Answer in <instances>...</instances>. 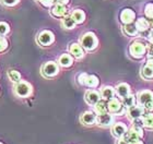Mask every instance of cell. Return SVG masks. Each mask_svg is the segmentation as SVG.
Returning a JSON list of instances; mask_svg holds the SVG:
<instances>
[{
    "label": "cell",
    "instance_id": "obj_26",
    "mask_svg": "<svg viewBox=\"0 0 153 144\" xmlns=\"http://www.w3.org/2000/svg\"><path fill=\"white\" fill-rule=\"evenodd\" d=\"M94 112H95V114H97V115H102V114L108 112V110H107V100L101 99V100L94 106Z\"/></svg>",
    "mask_w": 153,
    "mask_h": 144
},
{
    "label": "cell",
    "instance_id": "obj_35",
    "mask_svg": "<svg viewBox=\"0 0 153 144\" xmlns=\"http://www.w3.org/2000/svg\"><path fill=\"white\" fill-rule=\"evenodd\" d=\"M144 108H146V110H147V112H152V110H153V102L147 104V105L144 106Z\"/></svg>",
    "mask_w": 153,
    "mask_h": 144
},
{
    "label": "cell",
    "instance_id": "obj_25",
    "mask_svg": "<svg viewBox=\"0 0 153 144\" xmlns=\"http://www.w3.org/2000/svg\"><path fill=\"white\" fill-rule=\"evenodd\" d=\"M61 25H62L64 29L72 30L76 26V23L74 22V20L72 19L71 16H66L61 19Z\"/></svg>",
    "mask_w": 153,
    "mask_h": 144
},
{
    "label": "cell",
    "instance_id": "obj_20",
    "mask_svg": "<svg viewBox=\"0 0 153 144\" xmlns=\"http://www.w3.org/2000/svg\"><path fill=\"white\" fill-rule=\"evenodd\" d=\"M99 84L100 80L96 75H94V74H86L83 85H85V86L90 87V89H95V87L99 86Z\"/></svg>",
    "mask_w": 153,
    "mask_h": 144
},
{
    "label": "cell",
    "instance_id": "obj_5",
    "mask_svg": "<svg viewBox=\"0 0 153 144\" xmlns=\"http://www.w3.org/2000/svg\"><path fill=\"white\" fill-rule=\"evenodd\" d=\"M42 73L45 78H54L59 73V66L55 61H48L42 68Z\"/></svg>",
    "mask_w": 153,
    "mask_h": 144
},
{
    "label": "cell",
    "instance_id": "obj_14",
    "mask_svg": "<svg viewBox=\"0 0 153 144\" xmlns=\"http://www.w3.org/2000/svg\"><path fill=\"white\" fill-rule=\"evenodd\" d=\"M69 51H70L71 56L76 59H81V58L84 57V48L81 46V44L72 43L69 46Z\"/></svg>",
    "mask_w": 153,
    "mask_h": 144
},
{
    "label": "cell",
    "instance_id": "obj_39",
    "mask_svg": "<svg viewBox=\"0 0 153 144\" xmlns=\"http://www.w3.org/2000/svg\"><path fill=\"white\" fill-rule=\"evenodd\" d=\"M131 144H143V142L141 141V140H139V141H137V142H134V143H131Z\"/></svg>",
    "mask_w": 153,
    "mask_h": 144
},
{
    "label": "cell",
    "instance_id": "obj_37",
    "mask_svg": "<svg viewBox=\"0 0 153 144\" xmlns=\"http://www.w3.org/2000/svg\"><path fill=\"white\" fill-rule=\"evenodd\" d=\"M148 39H149V42L151 43V44H153V29L152 31H151V33L148 35Z\"/></svg>",
    "mask_w": 153,
    "mask_h": 144
},
{
    "label": "cell",
    "instance_id": "obj_27",
    "mask_svg": "<svg viewBox=\"0 0 153 144\" xmlns=\"http://www.w3.org/2000/svg\"><path fill=\"white\" fill-rule=\"evenodd\" d=\"M121 99H123V100H121V102H123V105L127 109L136 105V97H134V95H132V94H129V95H127L126 97H124V98H121Z\"/></svg>",
    "mask_w": 153,
    "mask_h": 144
},
{
    "label": "cell",
    "instance_id": "obj_24",
    "mask_svg": "<svg viewBox=\"0 0 153 144\" xmlns=\"http://www.w3.org/2000/svg\"><path fill=\"white\" fill-rule=\"evenodd\" d=\"M70 16H72V19L74 20V22H76V24H82V23L85 21V13L81 9L74 10Z\"/></svg>",
    "mask_w": 153,
    "mask_h": 144
},
{
    "label": "cell",
    "instance_id": "obj_18",
    "mask_svg": "<svg viewBox=\"0 0 153 144\" xmlns=\"http://www.w3.org/2000/svg\"><path fill=\"white\" fill-rule=\"evenodd\" d=\"M58 64L64 68H69L74 64V57L70 54H62L58 59Z\"/></svg>",
    "mask_w": 153,
    "mask_h": 144
},
{
    "label": "cell",
    "instance_id": "obj_4",
    "mask_svg": "<svg viewBox=\"0 0 153 144\" xmlns=\"http://www.w3.org/2000/svg\"><path fill=\"white\" fill-rule=\"evenodd\" d=\"M148 52V47L141 42H134L129 47V54L136 59H141Z\"/></svg>",
    "mask_w": 153,
    "mask_h": 144
},
{
    "label": "cell",
    "instance_id": "obj_1",
    "mask_svg": "<svg viewBox=\"0 0 153 144\" xmlns=\"http://www.w3.org/2000/svg\"><path fill=\"white\" fill-rule=\"evenodd\" d=\"M80 44L85 50L92 51L94 50L97 45H99V39L96 37V35L92 32H88L81 37L80 39Z\"/></svg>",
    "mask_w": 153,
    "mask_h": 144
},
{
    "label": "cell",
    "instance_id": "obj_23",
    "mask_svg": "<svg viewBox=\"0 0 153 144\" xmlns=\"http://www.w3.org/2000/svg\"><path fill=\"white\" fill-rule=\"evenodd\" d=\"M141 120H142V127L147 129H153V114L149 112H146L141 117Z\"/></svg>",
    "mask_w": 153,
    "mask_h": 144
},
{
    "label": "cell",
    "instance_id": "obj_13",
    "mask_svg": "<svg viewBox=\"0 0 153 144\" xmlns=\"http://www.w3.org/2000/svg\"><path fill=\"white\" fill-rule=\"evenodd\" d=\"M96 116L94 112H85L81 115L80 121L84 126H93L96 123Z\"/></svg>",
    "mask_w": 153,
    "mask_h": 144
},
{
    "label": "cell",
    "instance_id": "obj_29",
    "mask_svg": "<svg viewBox=\"0 0 153 144\" xmlns=\"http://www.w3.org/2000/svg\"><path fill=\"white\" fill-rule=\"evenodd\" d=\"M144 16L146 19L152 20L153 19V3H147L144 8Z\"/></svg>",
    "mask_w": 153,
    "mask_h": 144
},
{
    "label": "cell",
    "instance_id": "obj_21",
    "mask_svg": "<svg viewBox=\"0 0 153 144\" xmlns=\"http://www.w3.org/2000/svg\"><path fill=\"white\" fill-rule=\"evenodd\" d=\"M123 32H124L125 35L130 36V37H134V36H137L139 34V31H138L137 26L134 23H130V24H124L123 26Z\"/></svg>",
    "mask_w": 153,
    "mask_h": 144
},
{
    "label": "cell",
    "instance_id": "obj_7",
    "mask_svg": "<svg viewBox=\"0 0 153 144\" xmlns=\"http://www.w3.org/2000/svg\"><path fill=\"white\" fill-rule=\"evenodd\" d=\"M119 18H120V22L123 24H130L136 21V13L134 10L126 8V9H123Z\"/></svg>",
    "mask_w": 153,
    "mask_h": 144
},
{
    "label": "cell",
    "instance_id": "obj_36",
    "mask_svg": "<svg viewBox=\"0 0 153 144\" xmlns=\"http://www.w3.org/2000/svg\"><path fill=\"white\" fill-rule=\"evenodd\" d=\"M70 0H55V3H60V4H65V6H67L68 3H69Z\"/></svg>",
    "mask_w": 153,
    "mask_h": 144
},
{
    "label": "cell",
    "instance_id": "obj_32",
    "mask_svg": "<svg viewBox=\"0 0 153 144\" xmlns=\"http://www.w3.org/2000/svg\"><path fill=\"white\" fill-rule=\"evenodd\" d=\"M41 3L44 8H51L55 4V0H36Z\"/></svg>",
    "mask_w": 153,
    "mask_h": 144
},
{
    "label": "cell",
    "instance_id": "obj_31",
    "mask_svg": "<svg viewBox=\"0 0 153 144\" xmlns=\"http://www.w3.org/2000/svg\"><path fill=\"white\" fill-rule=\"evenodd\" d=\"M9 44H8V41L4 36H0V52L1 51H4L8 48Z\"/></svg>",
    "mask_w": 153,
    "mask_h": 144
},
{
    "label": "cell",
    "instance_id": "obj_10",
    "mask_svg": "<svg viewBox=\"0 0 153 144\" xmlns=\"http://www.w3.org/2000/svg\"><path fill=\"white\" fill-rule=\"evenodd\" d=\"M96 123L102 127H109L114 123V116L111 112H106L102 115L96 116Z\"/></svg>",
    "mask_w": 153,
    "mask_h": 144
},
{
    "label": "cell",
    "instance_id": "obj_22",
    "mask_svg": "<svg viewBox=\"0 0 153 144\" xmlns=\"http://www.w3.org/2000/svg\"><path fill=\"white\" fill-rule=\"evenodd\" d=\"M115 95H116V90L113 86H104L101 91V97L105 100L114 98Z\"/></svg>",
    "mask_w": 153,
    "mask_h": 144
},
{
    "label": "cell",
    "instance_id": "obj_3",
    "mask_svg": "<svg viewBox=\"0 0 153 144\" xmlns=\"http://www.w3.org/2000/svg\"><path fill=\"white\" fill-rule=\"evenodd\" d=\"M32 85L26 82V81H20L18 83H16L14 85V93L16 96H19L21 98H25V97H29L31 94H32Z\"/></svg>",
    "mask_w": 153,
    "mask_h": 144
},
{
    "label": "cell",
    "instance_id": "obj_9",
    "mask_svg": "<svg viewBox=\"0 0 153 144\" xmlns=\"http://www.w3.org/2000/svg\"><path fill=\"white\" fill-rule=\"evenodd\" d=\"M51 14L54 18H64V16H68V9L65 4H60V3H55L54 6L51 8Z\"/></svg>",
    "mask_w": 153,
    "mask_h": 144
},
{
    "label": "cell",
    "instance_id": "obj_17",
    "mask_svg": "<svg viewBox=\"0 0 153 144\" xmlns=\"http://www.w3.org/2000/svg\"><path fill=\"white\" fill-rule=\"evenodd\" d=\"M115 90H116V94L119 97L124 98V97L130 94V85L127 83H119L118 85H116Z\"/></svg>",
    "mask_w": 153,
    "mask_h": 144
},
{
    "label": "cell",
    "instance_id": "obj_12",
    "mask_svg": "<svg viewBox=\"0 0 153 144\" xmlns=\"http://www.w3.org/2000/svg\"><path fill=\"white\" fill-rule=\"evenodd\" d=\"M85 102L91 106H95L97 103L101 100V93H99L95 90H89L86 91L85 96H84Z\"/></svg>",
    "mask_w": 153,
    "mask_h": 144
},
{
    "label": "cell",
    "instance_id": "obj_30",
    "mask_svg": "<svg viewBox=\"0 0 153 144\" xmlns=\"http://www.w3.org/2000/svg\"><path fill=\"white\" fill-rule=\"evenodd\" d=\"M10 32V25L7 22H0V36H6Z\"/></svg>",
    "mask_w": 153,
    "mask_h": 144
},
{
    "label": "cell",
    "instance_id": "obj_19",
    "mask_svg": "<svg viewBox=\"0 0 153 144\" xmlns=\"http://www.w3.org/2000/svg\"><path fill=\"white\" fill-rule=\"evenodd\" d=\"M134 24L137 26L139 33H144L148 32L149 29H150V24H149V21L148 19H144V18H139L134 21Z\"/></svg>",
    "mask_w": 153,
    "mask_h": 144
},
{
    "label": "cell",
    "instance_id": "obj_34",
    "mask_svg": "<svg viewBox=\"0 0 153 144\" xmlns=\"http://www.w3.org/2000/svg\"><path fill=\"white\" fill-rule=\"evenodd\" d=\"M148 57L149 58H153V44H151L149 47H148Z\"/></svg>",
    "mask_w": 153,
    "mask_h": 144
},
{
    "label": "cell",
    "instance_id": "obj_2",
    "mask_svg": "<svg viewBox=\"0 0 153 144\" xmlns=\"http://www.w3.org/2000/svg\"><path fill=\"white\" fill-rule=\"evenodd\" d=\"M107 110L113 115L124 116L126 112V107L123 105V102L114 97V98L107 100Z\"/></svg>",
    "mask_w": 153,
    "mask_h": 144
},
{
    "label": "cell",
    "instance_id": "obj_40",
    "mask_svg": "<svg viewBox=\"0 0 153 144\" xmlns=\"http://www.w3.org/2000/svg\"><path fill=\"white\" fill-rule=\"evenodd\" d=\"M0 144H3V143H2V142H0Z\"/></svg>",
    "mask_w": 153,
    "mask_h": 144
},
{
    "label": "cell",
    "instance_id": "obj_15",
    "mask_svg": "<svg viewBox=\"0 0 153 144\" xmlns=\"http://www.w3.org/2000/svg\"><path fill=\"white\" fill-rule=\"evenodd\" d=\"M127 127L124 122H116L115 125H113L112 127V133L115 138L120 139L124 137V134L127 132Z\"/></svg>",
    "mask_w": 153,
    "mask_h": 144
},
{
    "label": "cell",
    "instance_id": "obj_38",
    "mask_svg": "<svg viewBox=\"0 0 153 144\" xmlns=\"http://www.w3.org/2000/svg\"><path fill=\"white\" fill-rule=\"evenodd\" d=\"M117 144H129V143H128V142H126L125 140H123V139H119Z\"/></svg>",
    "mask_w": 153,
    "mask_h": 144
},
{
    "label": "cell",
    "instance_id": "obj_16",
    "mask_svg": "<svg viewBox=\"0 0 153 144\" xmlns=\"http://www.w3.org/2000/svg\"><path fill=\"white\" fill-rule=\"evenodd\" d=\"M141 75L144 79H152L153 78V58H149L147 64L142 67Z\"/></svg>",
    "mask_w": 153,
    "mask_h": 144
},
{
    "label": "cell",
    "instance_id": "obj_28",
    "mask_svg": "<svg viewBox=\"0 0 153 144\" xmlns=\"http://www.w3.org/2000/svg\"><path fill=\"white\" fill-rule=\"evenodd\" d=\"M8 77L14 83H18V82L21 81V74H20V72H18L16 70H13V69H10L8 71Z\"/></svg>",
    "mask_w": 153,
    "mask_h": 144
},
{
    "label": "cell",
    "instance_id": "obj_11",
    "mask_svg": "<svg viewBox=\"0 0 153 144\" xmlns=\"http://www.w3.org/2000/svg\"><path fill=\"white\" fill-rule=\"evenodd\" d=\"M153 102V93L149 90H144L141 91L140 93L138 94V105L144 106L149 104V103Z\"/></svg>",
    "mask_w": 153,
    "mask_h": 144
},
{
    "label": "cell",
    "instance_id": "obj_6",
    "mask_svg": "<svg viewBox=\"0 0 153 144\" xmlns=\"http://www.w3.org/2000/svg\"><path fill=\"white\" fill-rule=\"evenodd\" d=\"M37 42H38V44L42 46L51 45V44L55 42L54 33L51 32V31H48V30L42 31V32L37 35Z\"/></svg>",
    "mask_w": 153,
    "mask_h": 144
},
{
    "label": "cell",
    "instance_id": "obj_8",
    "mask_svg": "<svg viewBox=\"0 0 153 144\" xmlns=\"http://www.w3.org/2000/svg\"><path fill=\"white\" fill-rule=\"evenodd\" d=\"M146 112H147V110H146L144 107H142V106H140V105H134V106H132V107H130V108H128L127 115H128V118L132 121L134 119L141 118L142 115H143Z\"/></svg>",
    "mask_w": 153,
    "mask_h": 144
},
{
    "label": "cell",
    "instance_id": "obj_33",
    "mask_svg": "<svg viewBox=\"0 0 153 144\" xmlns=\"http://www.w3.org/2000/svg\"><path fill=\"white\" fill-rule=\"evenodd\" d=\"M0 1L7 7H13V6H16L20 0H0Z\"/></svg>",
    "mask_w": 153,
    "mask_h": 144
}]
</instances>
